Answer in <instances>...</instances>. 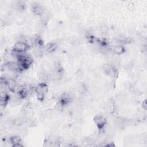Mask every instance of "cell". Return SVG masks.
<instances>
[{"instance_id":"obj_1","label":"cell","mask_w":147,"mask_h":147,"mask_svg":"<svg viewBox=\"0 0 147 147\" xmlns=\"http://www.w3.org/2000/svg\"><path fill=\"white\" fill-rule=\"evenodd\" d=\"M48 91L47 86L44 83H41L36 87V92L37 94V97L40 100H42L44 95Z\"/></svg>"},{"instance_id":"obj_2","label":"cell","mask_w":147,"mask_h":147,"mask_svg":"<svg viewBox=\"0 0 147 147\" xmlns=\"http://www.w3.org/2000/svg\"><path fill=\"white\" fill-rule=\"evenodd\" d=\"M28 44L25 42L17 41L14 46V49L18 52H24L28 48Z\"/></svg>"},{"instance_id":"obj_3","label":"cell","mask_w":147,"mask_h":147,"mask_svg":"<svg viewBox=\"0 0 147 147\" xmlns=\"http://www.w3.org/2000/svg\"><path fill=\"white\" fill-rule=\"evenodd\" d=\"M94 122L96 123V125L98 126V127L100 129L102 128L106 124V121L105 118V117L103 115H96L94 117Z\"/></svg>"},{"instance_id":"obj_4","label":"cell","mask_w":147,"mask_h":147,"mask_svg":"<svg viewBox=\"0 0 147 147\" xmlns=\"http://www.w3.org/2000/svg\"><path fill=\"white\" fill-rule=\"evenodd\" d=\"M32 9L33 13L37 15L41 16L45 11V9L43 6L38 3L34 5L32 7Z\"/></svg>"},{"instance_id":"obj_5","label":"cell","mask_w":147,"mask_h":147,"mask_svg":"<svg viewBox=\"0 0 147 147\" xmlns=\"http://www.w3.org/2000/svg\"><path fill=\"white\" fill-rule=\"evenodd\" d=\"M10 97L9 95L7 94L6 91H1V105L2 106H5L6 103L9 101Z\"/></svg>"},{"instance_id":"obj_6","label":"cell","mask_w":147,"mask_h":147,"mask_svg":"<svg viewBox=\"0 0 147 147\" xmlns=\"http://www.w3.org/2000/svg\"><path fill=\"white\" fill-rule=\"evenodd\" d=\"M57 47V45L56 43L51 42L47 44L44 48V51H45L47 52L51 53L53 51H55Z\"/></svg>"},{"instance_id":"obj_7","label":"cell","mask_w":147,"mask_h":147,"mask_svg":"<svg viewBox=\"0 0 147 147\" xmlns=\"http://www.w3.org/2000/svg\"><path fill=\"white\" fill-rule=\"evenodd\" d=\"M112 51L116 55H121L125 52V48L122 45H118L112 48Z\"/></svg>"},{"instance_id":"obj_8","label":"cell","mask_w":147,"mask_h":147,"mask_svg":"<svg viewBox=\"0 0 147 147\" xmlns=\"http://www.w3.org/2000/svg\"><path fill=\"white\" fill-rule=\"evenodd\" d=\"M21 138L20 136H12L9 139V142L10 144L13 145L15 144H17V143H20L21 142Z\"/></svg>"},{"instance_id":"obj_9","label":"cell","mask_w":147,"mask_h":147,"mask_svg":"<svg viewBox=\"0 0 147 147\" xmlns=\"http://www.w3.org/2000/svg\"><path fill=\"white\" fill-rule=\"evenodd\" d=\"M142 108H143L144 110H146V100H144V101L142 102Z\"/></svg>"}]
</instances>
